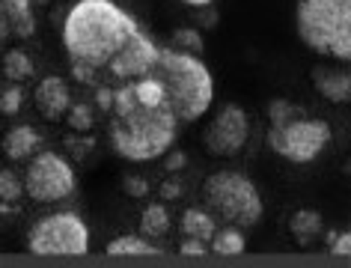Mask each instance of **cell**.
Masks as SVG:
<instances>
[{
    "label": "cell",
    "mask_w": 351,
    "mask_h": 268,
    "mask_svg": "<svg viewBox=\"0 0 351 268\" xmlns=\"http://www.w3.org/2000/svg\"><path fill=\"white\" fill-rule=\"evenodd\" d=\"M110 146L128 161H155L176 141V119L161 81L149 72L131 81H122L113 90L108 108Z\"/></svg>",
    "instance_id": "cell-1"
},
{
    "label": "cell",
    "mask_w": 351,
    "mask_h": 268,
    "mask_svg": "<svg viewBox=\"0 0 351 268\" xmlns=\"http://www.w3.org/2000/svg\"><path fill=\"white\" fill-rule=\"evenodd\" d=\"M140 33L137 21L113 0H77L63 24V48L72 60V75L81 84H99L110 63Z\"/></svg>",
    "instance_id": "cell-2"
},
{
    "label": "cell",
    "mask_w": 351,
    "mask_h": 268,
    "mask_svg": "<svg viewBox=\"0 0 351 268\" xmlns=\"http://www.w3.org/2000/svg\"><path fill=\"white\" fill-rule=\"evenodd\" d=\"M152 75L161 81L179 123H197L215 101V77L199 57L179 48H158Z\"/></svg>",
    "instance_id": "cell-3"
},
{
    "label": "cell",
    "mask_w": 351,
    "mask_h": 268,
    "mask_svg": "<svg viewBox=\"0 0 351 268\" xmlns=\"http://www.w3.org/2000/svg\"><path fill=\"white\" fill-rule=\"evenodd\" d=\"M298 36L310 51L351 60V0H298Z\"/></svg>",
    "instance_id": "cell-4"
},
{
    "label": "cell",
    "mask_w": 351,
    "mask_h": 268,
    "mask_svg": "<svg viewBox=\"0 0 351 268\" xmlns=\"http://www.w3.org/2000/svg\"><path fill=\"white\" fill-rule=\"evenodd\" d=\"M203 197L208 209L217 212L232 227H256L262 221V197L247 176L235 170H217L206 179Z\"/></svg>",
    "instance_id": "cell-5"
},
{
    "label": "cell",
    "mask_w": 351,
    "mask_h": 268,
    "mask_svg": "<svg viewBox=\"0 0 351 268\" xmlns=\"http://www.w3.org/2000/svg\"><path fill=\"white\" fill-rule=\"evenodd\" d=\"M27 247L36 256H84L90 250V230L77 215L57 212L30 230Z\"/></svg>",
    "instance_id": "cell-6"
},
{
    "label": "cell",
    "mask_w": 351,
    "mask_h": 268,
    "mask_svg": "<svg viewBox=\"0 0 351 268\" xmlns=\"http://www.w3.org/2000/svg\"><path fill=\"white\" fill-rule=\"evenodd\" d=\"M328 141H330L328 123L324 119H313L306 114H298L283 125L268 128V146L280 158H286L292 164H306V161L319 158Z\"/></svg>",
    "instance_id": "cell-7"
},
{
    "label": "cell",
    "mask_w": 351,
    "mask_h": 268,
    "mask_svg": "<svg viewBox=\"0 0 351 268\" xmlns=\"http://www.w3.org/2000/svg\"><path fill=\"white\" fill-rule=\"evenodd\" d=\"M24 191L36 203H60L75 191V170L63 155L42 152L30 161L24 176Z\"/></svg>",
    "instance_id": "cell-8"
},
{
    "label": "cell",
    "mask_w": 351,
    "mask_h": 268,
    "mask_svg": "<svg viewBox=\"0 0 351 268\" xmlns=\"http://www.w3.org/2000/svg\"><path fill=\"white\" fill-rule=\"evenodd\" d=\"M250 123L247 114L239 105H226L217 110V117L206 125L203 132V146L217 158H232V155L241 152L244 141H247Z\"/></svg>",
    "instance_id": "cell-9"
},
{
    "label": "cell",
    "mask_w": 351,
    "mask_h": 268,
    "mask_svg": "<svg viewBox=\"0 0 351 268\" xmlns=\"http://www.w3.org/2000/svg\"><path fill=\"white\" fill-rule=\"evenodd\" d=\"M33 101H36V110L51 123H57V119L66 117L69 105H72V93H69V86L63 77L57 75H48L45 81L36 86V93H33Z\"/></svg>",
    "instance_id": "cell-10"
},
{
    "label": "cell",
    "mask_w": 351,
    "mask_h": 268,
    "mask_svg": "<svg viewBox=\"0 0 351 268\" xmlns=\"http://www.w3.org/2000/svg\"><path fill=\"white\" fill-rule=\"evenodd\" d=\"M313 84L324 99L333 101V105H346V101L351 99V75L346 72V69L315 66L313 69Z\"/></svg>",
    "instance_id": "cell-11"
},
{
    "label": "cell",
    "mask_w": 351,
    "mask_h": 268,
    "mask_svg": "<svg viewBox=\"0 0 351 268\" xmlns=\"http://www.w3.org/2000/svg\"><path fill=\"white\" fill-rule=\"evenodd\" d=\"M0 15L10 24V33L19 39H30L36 33L33 0H0Z\"/></svg>",
    "instance_id": "cell-12"
},
{
    "label": "cell",
    "mask_w": 351,
    "mask_h": 268,
    "mask_svg": "<svg viewBox=\"0 0 351 268\" xmlns=\"http://www.w3.org/2000/svg\"><path fill=\"white\" fill-rule=\"evenodd\" d=\"M39 141L42 137L36 134V128L33 125H15L12 132L6 134L3 149H6V155H10L12 161H24V158H30V155L39 149Z\"/></svg>",
    "instance_id": "cell-13"
},
{
    "label": "cell",
    "mask_w": 351,
    "mask_h": 268,
    "mask_svg": "<svg viewBox=\"0 0 351 268\" xmlns=\"http://www.w3.org/2000/svg\"><path fill=\"white\" fill-rule=\"evenodd\" d=\"M289 230H292L298 245H310V241H315L324 232V221H322V215L315 209H301V212L292 215Z\"/></svg>",
    "instance_id": "cell-14"
},
{
    "label": "cell",
    "mask_w": 351,
    "mask_h": 268,
    "mask_svg": "<svg viewBox=\"0 0 351 268\" xmlns=\"http://www.w3.org/2000/svg\"><path fill=\"white\" fill-rule=\"evenodd\" d=\"M104 254L108 256H155V254H161V247L146 241L143 236H119L104 247Z\"/></svg>",
    "instance_id": "cell-15"
},
{
    "label": "cell",
    "mask_w": 351,
    "mask_h": 268,
    "mask_svg": "<svg viewBox=\"0 0 351 268\" xmlns=\"http://www.w3.org/2000/svg\"><path fill=\"white\" fill-rule=\"evenodd\" d=\"M170 232V212L164 209L161 203H152L143 209V218H140V236L149 239H161Z\"/></svg>",
    "instance_id": "cell-16"
},
{
    "label": "cell",
    "mask_w": 351,
    "mask_h": 268,
    "mask_svg": "<svg viewBox=\"0 0 351 268\" xmlns=\"http://www.w3.org/2000/svg\"><path fill=\"white\" fill-rule=\"evenodd\" d=\"M215 218L203 209H188L185 215H182V232L191 239H199V241H208L215 236Z\"/></svg>",
    "instance_id": "cell-17"
},
{
    "label": "cell",
    "mask_w": 351,
    "mask_h": 268,
    "mask_svg": "<svg viewBox=\"0 0 351 268\" xmlns=\"http://www.w3.org/2000/svg\"><path fill=\"white\" fill-rule=\"evenodd\" d=\"M3 75L10 77L12 84H21V81H27V77L33 75V63H30V57L24 54L21 48H12V51H6V57H3Z\"/></svg>",
    "instance_id": "cell-18"
},
{
    "label": "cell",
    "mask_w": 351,
    "mask_h": 268,
    "mask_svg": "<svg viewBox=\"0 0 351 268\" xmlns=\"http://www.w3.org/2000/svg\"><path fill=\"white\" fill-rule=\"evenodd\" d=\"M208 241H212L215 254H221V256H239L241 250H244V236H241L239 227H226L221 232L215 230V236L208 239Z\"/></svg>",
    "instance_id": "cell-19"
},
{
    "label": "cell",
    "mask_w": 351,
    "mask_h": 268,
    "mask_svg": "<svg viewBox=\"0 0 351 268\" xmlns=\"http://www.w3.org/2000/svg\"><path fill=\"white\" fill-rule=\"evenodd\" d=\"M173 48H179V51H188V54H194L199 57L203 54V36L194 30V27H179L173 33Z\"/></svg>",
    "instance_id": "cell-20"
},
{
    "label": "cell",
    "mask_w": 351,
    "mask_h": 268,
    "mask_svg": "<svg viewBox=\"0 0 351 268\" xmlns=\"http://www.w3.org/2000/svg\"><path fill=\"white\" fill-rule=\"evenodd\" d=\"M298 114H304L298 105H292L289 99H274L268 105V123L271 125H283V123H289L292 117H298Z\"/></svg>",
    "instance_id": "cell-21"
},
{
    "label": "cell",
    "mask_w": 351,
    "mask_h": 268,
    "mask_svg": "<svg viewBox=\"0 0 351 268\" xmlns=\"http://www.w3.org/2000/svg\"><path fill=\"white\" fill-rule=\"evenodd\" d=\"M66 123H69L72 132H90V128H93V110H90V105H69Z\"/></svg>",
    "instance_id": "cell-22"
},
{
    "label": "cell",
    "mask_w": 351,
    "mask_h": 268,
    "mask_svg": "<svg viewBox=\"0 0 351 268\" xmlns=\"http://www.w3.org/2000/svg\"><path fill=\"white\" fill-rule=\"evenodd\" d=\"M21 191H24V185L19 182V176L12 170H0V200L15 203L21 197Z\"/></svg>",
    "instance_id": "cell-23"
},
{
    "label": "cell",
    "mask_w": 351,
    "mask_h": 268,
    "mask_svg": "<svg viewBox=\"0 0 351 268\" xmlns=\"http://www.w3.org/2000/svg\"><path fill=\"white\" fill-rule=\"evenodd\" d=\"M21 105H24V90L19 84L0 90V110H3V114H19Z\"/></svg>",
    "instance_id": "cell-24"
},
{
    "label": "cell",
    "mask_w": 351,
    "mask_h": 268,
    "mask_svg": "<svg viewBox=\"0 0 351 268\" xmlns=\"http://www.w3.org/2000/svg\"><path fill=\"white\" fill-rule=\"evenodd\" d=\"M328 247L333 256H351V232H333Z\"/></svg>",
    "instance_id": "cell-25"
},
{
    "label": "cell",
    "mask_w": 351,
    "mask_h": 268,
    "mask_svg": "<svg viewBox=\"0 0 351 268\" xmlns=\"http://www.w3.org/2000/svg\"><path fill=\"white\" fill-rule=\"evenodd\" d=\"M179 254L182 256H206L208 254V241H199V239H185L182 241V247H179Z\"/></svg>",
    "instance_id": "cell-26"
},
{
    "label": "cell",
    "mask_w": 351,
    "mask_h": 268,
    "mask_svg": "<svg viewBox=\"0 0 351 268\" xmlns=\"http://www.w3.org/2000/svg\"><path fill=\"white\" fill-rule=\"evenodd\" d=\"M122 185H125V194L128 197H146L149 194L146 179H140V176H125V179H122Z\"/></svg>",
    "instance_id": "cell-27"
},
{
    "label": "cell",
    "mask_w": 351,
    "mask_h": 268,
    "mask_svg": "<svg viewBox=\"0 0 351 268\" xmlns=\"http://www.w3.org/2000/svg\"><path fill=\"white\" fill-rule=\"evenodd\" d=\"M167 155V158H164V167L167 170H182V167H185V152H179V149H167L164 152Z\"/></svg>",
    "instance_id": "cell-28"
},
{
    "label": "cell",
    "mask_w": 351,
    "mask_h": 268,
    "mask_svg": "<svg viewBox=\"0 0 351 268\" xmlns=\"http://www.w3.org/2000/svg\"><path fill=\"white\" fill-rule=\"evenodd\" d=\"M95 101H99L101 110H108L110 101H113V90H110V86H99V90H95Z\"/></svg>",
    "instance_id": "cell-29"
},
{
    "label": "cell",
    "mask_w": 351,
    "mask_h": 268,
    "mask_svg": "<svg viewBox=\"0 0 351 268\" xmlns=\"http://www.w3.org/2000/svg\"><path fill=\"white\" fill-rule=\"evenodd\" d=\"M179 194H182V185H179V182H173V179L161 185V197H164V200H176Z\"/></svg>",
    "instance_id": "cell-30"
},
{
    "label": "cell",
    "mask_w": 351,
    "mask_h": 268,
    "mask_svg": "<svg viewBox=\"0 0 351 268\" xmlns=\"http://www.w3.org/2000/svg\"><path fill=\"white\" fill-rule=\"evenodd\" d=\"M199 21H203L206 27H215V24H217V12L208 10V12H203V19H199Z\"/></svg>",
    "instance_id": "cell-31"
},
{
    "label": "cell",
    "mask_w": 351,
    "mask_h": 268,
    "mask_svg": "<svg viewBox=\"0 0 351 268\" xmlns=\"http://www.w3.org/2000/svg\"><path fill=\"white\" fill-rule=\"evenodd\" d=\"M182 3H188V6H194V10H199V6H212L215 0H182Z\"/></svg>",
    "instance_id": "cell-32"
},
{
    "label": "cell",
    "mask_w": 351,
    "mask_h": 268,
    "mask_svg": "<svg viewBox=\"0 0 351 268\" xmlns=\"http://www.w3.org/2000/svg\"><path fill=\"white\" fill-rule=\"evenodd\" d=\"M36 3H48V0H36Z\"/></svg>",
    "instance_id": "cell-33"
}]
</instances>
